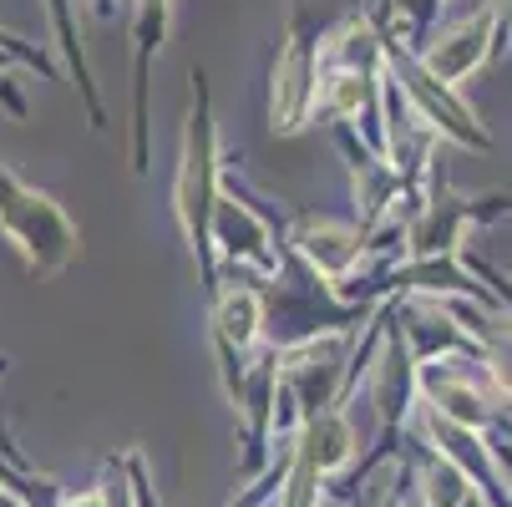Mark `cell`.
<instances>
[{
  "label": "cell",
  "instance_id": "1",
  "mask_svg": "<svg viewBox=\"0 0 512 507\" xmlns=\"http://www.w3.org/2000/svg\"><path fill=\"white\" fill-rule=\"evenodd\" d=\"M218 173H224V153H218V127H213V92H208V71H188V117H183V153H178V178H173V213L178 229L193 249L198 284L213 300L218 269H213V203H218Z\"/></svg>",
  "mask_w": 512,
  "mask_h": 507
},
{
  "label": "cell",
  "instance_id": "2",
  "mask_svg": "<svg viewBox=\"0 0 512 507\" xmlns=\"http://www.w3.org/2000/svg\"><path fill=\"white\" fill-rule=\"evenodd\" d=\"M360 11H365L360 0H295L289 6V26L269 66V132L274 137H295L300 127H310L325 36Z\"/></svg>",
  "mask_w": 512,
  "mask_h": 507
},
{
  "label": "cell",
  "instance_id": "3",
  "mask_svg": "<svg viewBox=\"0 0 512 507\" xmlns=\"http://www.w3.org/2000/svg\"><path fill=\"white\" fill-rule=\"evenodd\" d=\"M416 401L426 411H436L442 421L462 426V431H477V437L512 426V406L492 386L477 350H431V355H421L416 360Z\"/></svg>",
  "mask_w": 512,
  "mask_h": 507
},
{
  "label": "cell",
  "instance_id": "4",
  "mask_svg": "<svg viewBox=\"0 0 512 507\" xmlns=\"http://www.w3.org/2000/svg\"><path fill=\"white\" fill-rule=\"evenodd\" d=\"M0 239H6L36 279H56L82 254V229L61 213V203L31 183H21L0 163Z\"/></svg>",
  "mask_w": 512,
  "mask_h": 507
},
{
  "label": "cell",
  "instance_id": "5",
  "mask_svg": "<svg viewBox=\"0 0 512 507\" xmlns=\"http://www.w3.org/2000/svg\"><path fill=\"white\" fill-rule=\"evenodd\" d=\"M507 198L492 193V198H467V193H452L447 173L436 168V153L426 163V188H421V203L406 219V234H401V254L406 259H457L462 254V234L477 229V224H492V219H507Z\"/></svg>",
  "mask_w": 512,
  "mask_h": 507
},
{
  "label": "cell",
  "instance_id": "6",
  "mask_svg": "<svg viewBox=\"0 0 512 507\" xmlns=\"http://www.w3.org/2000/svg\"><path fill=\"white\" fill-rule=\"evenodd\" d=\"M381 46H386V77L396 82L401 102L416 112V122H426L431 137H452V142H462V148H472V153H487L492 148V132L472 117V107L452 87L431 82L406 46H396V41H381Z\"/></svg>",
  "mask_w": 512,
  "mask_h": 507
},
{
  "label": "cell",
  "instance_id": "7",
  "mask_svg": "<svg viewBox=\"0 0 512 507\" xmlns=\"http://www.w3.org/2000/svg\"><path fill=\"white\" fill-rule=\"evenodd\" d=\"M173 26V0H132V173L153 168V56Z\"/></svg>",
  "mask_w": 512,
  "mask_h": 507
},
{
  "label": "cell",
  "instance_id": "8",
  "mask_svg": "<svg viewBox=\"0 0 512 507\" xmlns=\"http://www.w3.org/2000/svg\"><path fill=\"white\" fill-rule=\"evenodd\" d=\"M381 355H376V376H371V401H376V416H381V452L376 457H396V437L406 426V411L416 406V355L391 315V305L381 310Z\"/></svg>",
  "mask_w": 512,
  "mask_h": 507
},
{
  "label": "cell",
  "instance_id": "9",
  "mask_svg": "<svg viewBox=\"0 0 512 507\" xmlns=\"http://www.w3.org/2000/svg\"><path fill=\"white\" fill-rule=\"evenodd\" d=\"M284 244H289V254H295L315 279H325L330 289H340L345 279H355L365 269V234L355 224H340V219L295 213V224H289Z\"/></svg>",
  "mask_w": 512,
  "mask_h": 507
},
{
  "label": "cell",
  "instance_id": "10",
  "mask_svg": "<svg viewBox=\"0 0 512 507\" xmlns=\"http://www.w3.org/2000/svg\"><path fill=\"white\" fill-rule=\"evenodd\" d=\"M213 305V350H218V376L224 391H234L244 360L264 345V295L254 284H218Z\"/></svg>",
  "mask_w": 512,
  "mask_h": 507
},
{
  "label": "cell",
  "instance_id": "11",
  "mask_svg": "<svg viewBox=\"0 0 512 507\" xmlns=\"http://www.w3.org/2000/svg\"><path fill=\"white\" fill-rule=\"evenodd\" d=\"M411 56H416V66L426 71L431 82H442V87L467 82L482 61L497 56V16H492V6L482 0L472 16H462V21L447 26L442 36H431V41H426L421 51H411Z\"/></svg>",
  "mask_w": 512,
  "mask_h": 507
},
{
  "label": "cell",
  "instance_id": "12",
  "mask_svg": "<svg viewBox=\"0 0 512 507\" xmlns=\"http://www.w3.org/2000/svg\"><path fill=\"white\" fill-rule=\"evenodd\" d=\"M436 305L447 310L452 325H462V335L472 340L492 386L512 406V310H497L492 300H436Z\"/></svg>",
  "mask_w": 512,
  "mask_h": 507
},
{
  "label": "cell",
  "instance_id": "13",
  "mask_svg": "<svg viewBox=\"0 0 512 507\" xmlns=\"http://www.w3.org/2000/svg\"><path fill=\"white\" fill-rule=\"evenodd\" d=\"M295 447L320 467V477H325V482H335L340 472H350V467H355V431H350V416H345L340 406H330V411L310 416V421L295 431Z\"/></svg>",
  "mask_w": 512,
  "mask_h": 507
},
{
  "label": "cell",
  "instance_id": "14",
  "mask_svg": "<svg viewBox=\"0 0 512 507\" xmlns=\"http://www.w3.org/2000/svg\"><path fill=\"white\" fill-rule=\"evenodd\" d=\"M46 11H51V21H56V41H61V51H66V66H71V77H77L71 87L82 92L92 127H97V132H107V107H102V92H97V77H92L87 46H82V36H77V16H71V0H46Z\"/></svg>",
  "mask_w": 512,
  "mask_h": 507
},
{
  "label": "cell",
  "instance_id": "15",
  "mask_svg": "<svg viewBox=\"0 0 512 507\" xmlns=\"http://www.w3.org/2000/svg\"><path fill=\"white\" fill-rule=\"evenodd\" d=\"M442 11H447V0H386L371 21H376L381 41H396L406 51H421L431 41V26H436V16H442Z\"/></svg>",
  "mask_w": 512,
  "mask_h": 507
},
{
  "label": "cell",
  "instance_id": "16",
  "mask_svg": "<svg viewBox=\"0 0 512 507\" xmlns=\"http://www.w3.org/2000/svg\"><path fill=\"white\" fill-rule=\"evenodd\" d=\"M56 507H132V482L122 477V462H107V482H97L77 497H61Z\"/></svg>",
  "mask_w": 512,
  "mask_h": 507
},
{
  "label": "cell",
  "instance_id": "17",
  "mask_svg": "<svg viewBox=\"0 0 512 507\" xmlns=\"http://www.w3.org/2000/svg\"><path fill=\"white\" fill-rule=\"evenodd\" d=\"M487 462H492V472H497V487H502V502L512 507V442L502 437V431H487Z\"/></svg>",
  "mask_w": 512,
  "mask_h": 507
},
{
  "label": "cell",
  "instance_id": "18",
  "mask_svg": "<svg viewBox=\"0 0 512 507\" xmlns=\"http://www.w3.org/2000/svg\"><path fill=\"white\" fill-rule=\"evenodd\" d=\"M0 51L16 56V61H26V66H36V71H46V77H56V66L46 61V51H41V46H31V41H21V36H11L6 26H0Z\"/></svg>",
  "mask_w": 512,
  "mask_h": 507
},
{
  "label": "cell",
  "instance_id": "19",
  "mask_svg": "<svg viewBox=\"0 0 512 507\" xmlns=\"http://www.w3.org/2000/svg\"><path fill=\"white\" fill-rule=\"evenodd\" d=\"M112 11H117V0H92V16L97 21H112Z\"/></svg>",
  "mask_w": 512,
  "mask_h": 507
},
{
  "label": "cell",
  "instance_id": "20",
  "mask_svg": "<svg viewBox=\"0 0 512 507\" xmlns=\"http://www.w3.org/2000/svg\"><path fill=\"white\" fill-rule=\"evenodd\" d=\"M462 507H492V502H487V492H472V497H467Z\"/></svg>",
  "mask_w": 512,
  "mask_h": 507
}]
</instances>
